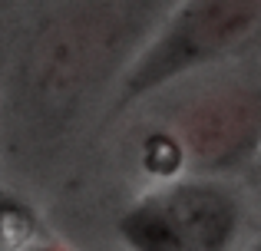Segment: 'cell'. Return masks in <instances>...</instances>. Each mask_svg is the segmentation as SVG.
<instances>
[{
    "label": "cell",
    "instance_id": "obj_1",
    "mask_svg": "<svg viewBox=\"0 0 261 251\" xmlns=\"http://www.w3.org/2000/svg\"><path fill=\"white\" fill-rule=\"evenodd\" d=\"M172 0H43L23 17L4 76L7 142L46 159L106 106Z\"/></svg>",
    "mask_w": 261,
    "mask_h": 251
},
{
    "label": "cell",
    "instance_id": "obj_2",
    "mask_svg": "<svg viewBox=\"0 0 261 251\" xmlns=\"http://www.w3.org/2000/svg\"><path fill=\"white\" fill-rule=\"evenodd\" d=\"M261 142V90L255 73H235L189 90L146 123L136 139V165L152 182L178 175H235L251 169Z\"/></svg>",
    "mask_w": 261,
    "mask_h": 251
},
{
    "label": "cell",
    "instance_id": "obj_3",
    "mask_svg": "<svg viewBox=\"0 0 261 251\" xmlns=\"http://www.w3.org/2000/svg\"><path fill=\"white\" fill-rule=\"evenodd\" d=\"M258 26L261 0H172L119 73L99 119L119 123L159 90L242 57L255 46Z\"/></svg>",
    "mask_w": 261,
    "mask_h": 251
},
{
    "label": "cell",
    "instance_id": "obj_4",
    "mask_svg": "<svg viewBox=\"0 0 261 251\" xmlns=\"http://www.w3.org/2000/svg\"><path fill=\"white\" fill-rule=\"evenodd\" d=\"M245 202L218 175L155 182L116 221L126 251H238Z\"/></svg>",
    "mask_w": 261,
    "mask_h": 251
},
{
    "label": "cell",
    "instance_id": "obj_5",
    "mask_svg": "<svg viewBox=\"0 0 261 251\" xmlns=\"http://www.w3.org/2000/svg\"><path fill=\"white\" fill-rule=\"evenodd\" d=\"M27 251H66V248L57 241H43V245H27Z\"/></svg>",
    "mask_w": 261,
    "mask_h": 251
}]
</instances>
